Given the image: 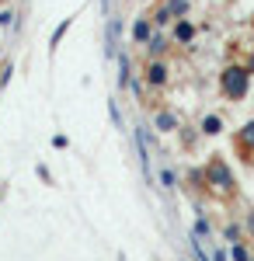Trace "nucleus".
<instances>
[{"instance_id":"nucleus-1","label":"nucleus","mask_w":254,"mask_h":261,"mask_svg":"<svg viewBox=\"0 0 254 261\" xmlns=\"http://www.w3.org/2000/svg\"><path fill=\"white\" fill-rule=\"evenodd\" d=\"M219 94L226 101H244L251 94V70L244 66V63H226L223 70H219Z\"/></svg>"},{"instance_id":"nucleus-2","label":"nucleus","mask_w":254,"mask_h":261,"mask_svg":"<svg viewBox=\"0 0 254 261\" xmlns=\"http://www.w3.org/2000/svg\"><path fill=\"white\" fill-rule=\"evenodd\" d=\"M206 185H213L216 192H223V195H234L237 192V181H234V171L226 167V161L223 157H213V161L206 164Z\"/></svg>"},{"instance_id":"nucleus-3","label":"nucleus","mask_w":254,"mask_h":261,"mask_svg":"<svg viewBox=\"0 0 254 261\" xmlns=\"http://www.w3.org/2000/svg\"><path fill=\"white\" fill-rule=\"evenodd\" d=\"M143 84L154 87V91H164V87L171 84V66H167V60H150V63H146V70H143Z\"/></svg>"},{"instance_id":"nucleus-4","label":"nucleus","mask_w":254,"mask_h":261,"mask_svg":"<svg viewBox=\"0 0 254 261\" xmlns=\"http://www.w3.org/2000/svg\"><path fill=\"white\" fill-rule=\"evenodd\" d=\"M195 35H198V28H195L192 18H174L171 21V42H174V45H192Z\"/></svg>"},{"instance_id":"nucleus-5","label":"nucleus","mask_w":254,"mask_h":261,"mask_svg":"<svg viewBox=\"0 0 254 261\" xmlns=\"http://www.w3.org/2000/svg\"><path fill=\"white\" fill-rule=\"evenodd\" d=\"M237 150L244 153V164H254V119L237 129Z\"/></svg>"},{"instance_id":"nucleus-6","label":"nucleus","mask_w":254,"mask_h":261,"mask_svg":"<svg viewBox=\"0 0 254 261\" xmlns=\"http://www.w3.org/2000/svg\"><path fill=\"white\" fill-rule=\"evenodd\" d=\"M154 32L157 28H154V21H150V14H143V18H136L133 24H129V39H133V45H146Z\"/></svg>"},{"instance_id":"nucleus-7","label":"nucleus","mask_w":254,"mask_h":261,"mask_svg":"<svg viewBox=\"0 0 254 261\" xmlns=\"http://www.w3.org/2000/svg\"><path fill=\"white\" fill-rule=\"evenodd\" d=\"M171 45H174L171 35H164V28H157L154 35H150V42H146V56H150V60H164Z\"/></svg>"},{"instance_id":"nucleus-8","label":"nucleus","mask_w":254,"mask_h":261,"mask_svg":"<svg viewBox=\"0 0 254 261\" xmlns=\"http://www.w3.org/2000/svg\"><path fill=\"white\" fill-rule=\"evenodd\" d=\"M198 133H202V136H219V133H223V115H216V112L202 115V122H198Z\"/></svg>"},{"instance_id":"nucleus-9","label":"nucleus","mask_w":254,"mask_h":261,"mask_svg":"<svg viewBox=\"0 0 254 261\" xmlns=\"http://www.w3.org/2000/svg\"><path fill=\"white\" fill-rule=\"evenodd\" d=\"M154 129H157V133H177V115L160 108V112L154 115Z\"/></svg>"},{"instance_id":"nucleus-10","label":"nucleus","mask_w":254,"mask_h":261,"mask_svg":"<svg viewBox=\"0 0 254 261\" xmlns=\"http://www.w3.org/2000/svg\"><path fill=\"white\" fill-rule=\"evenodd\" d=\"M115 60H118V87H125L129 77H133V63H129L125 53H115Z\"/></svg>"},{"instance_id":"nucleus-11","label":"nucleus","mask_w":254,"mask_h":261,"mask_svg":"<svg viewBox=\"0 0 254 261\" xmlns=\"http://www.w3.org/2000/svg\"><path fill=\"white\" fill-rule=\"evenodd\" d=\"M164 7L171 11V18H188V11H192V0H164Z\"/></svg>"},{"instance_id":"nucleus-12","label":"nucleus","mask_w":254,"mask_h":261,"mask_svg":"<svg viewBox=\"0 0 254 261\" xmlns=\"http://www.w3.org/2000/svg\"><path fill=\"white\" fill-rule=\"evenodd\" d=\"M150 21H154V28H167V24H171V11H167V7H164V4H157L154 7V14H150Z\"/></svg>"},{"instance_id":"nucleus-13","label":"nucleus","mask_w":254,"mask_h":261,"mask_svg":"<svg viewBox=\"0 0 254 261\" xmlns=\"http://www.w3.org/2000/svg\"><path fill=\"white\" fill-rule=\"evenodd\" d=\"M70 24H73V18H63V21H59V28L53 32V39H49V49H53V53H56V45H59V42L66 39V32H70Z\"/></svg>"},{"instance_id":"nucleus-14","label":"nucleus","mask_w":254,"mask_h":261,"mask_svg":"<svg viewBox=\"0 0 254 261\" xmlns=\"http://www.w3.org/2000/svg\"><path fill=\"white\" fill-rule=\"evenodd\" d=\"M154 178L160 181V185H164L167 192H171V188H174V185H177V178H174V171H171V167H160V171H157Z\"/></svg>"},{"instance_id":"nucleus-15","label":"nucleus","mask_w":254,"mask_h":261,"mask_svg":"<svg viewBox=\"0 0 254 261\" xmlns=\"http://www.w3.org/2000/svg\"><path fill=\"white\" fill-rule=\"evenodd\" d=\"M230 258H234V261H251V251H247V247H244V244L237 241L234 247H230Z\"/></svg>"},{"instance_id":"nucleus-16","label":"nucleus","mask_w":254,"mask_h":261,"mask_svg":"<svg viewBox=\"0 0 254 261\" xmlns=\"http://www.w3.org/2000/svg\"><path fill=\"white\" fill-rule=\"evenodd\" d=\"M11 77H14V63H4V66H0V91L11 84Z\"/></svg>"},{"instance_id":"nucleus-17","label":"nucleus","mask_w":254,"mask_h":261,"mask_svg":"<svg viewBox=\"0 0 254 261\" xmlns=\"http://www.w3.org/2000/svg\"><path fill=\"white\" fill-rule=\"evenodd\" d=\"M108 115H112V122H115V129H122V125H125V122H122V112H118V101H115V98L108 101Z\"/></svg>"},{"instance_id":"nucleus-18","label":"nucleus","mask_w":254,"mask_h":261,"mask_svg":"<svg viewBox=\"0 0 254 261\" xmlns=\"http://www.w3.org/2000/svg\"><path fill=\"white\" fill-rule=\"evenodd\" d=\"M14 21H18V14H14L11 7H0V28H11Z\"/></svg>"},{"instance_id":"nucleus-19","label":"nucleus","mask_w":254,"mask_h":261,"mask_svg":"<svg viewBox=\"0 0 254 261\" xmlns=\"http://www.w3.org/2000/svg\"><path fill=\"white\" fill-rule=\"evenodd\" d=\"M192 233H195V237H209L213 230H209V223H206L202 216H198V220H195V230H192Z\"/></svg>"},{"instance_id":"nucleus-20","label":"nucleus","mask_w":254,"mask_h":261,"mask_svg":"<svg viewBox=\"0 0 254 261\" xmlns=\"http://www.w3.org/2000/svg\"><path fill=\"white\" fill-rule=\"evenodd\" d=\"M223 237H226L230 244H237V241H240V226H237V223H230V226L223 230Z\"/></svg>"},{"instance_id":"nucleus-21","label":"nucleus","mask_w":254,"mask_h":261,"mask_svg":"<svg viewBox=\"0 0 254 261\" xmlns=\"http://www.w3.org/2000/svg\"><path fill=\"white\" fill-rule=\"evenodd\" d=\"M66 143H70V140H66V136H63V133H59V136H53V146H59V150H63V146H66Z\"/></svg>"},{"instance_id":"nucleus-22","label":"nucleus","mask_w":254,"mask_h":261,"mask_svg":"<svg viewBox=\"0 0 254 261\" xmlns=\"http://www.w3.org/2000/svg\"><path fill=\"white\" fill-rule=\"evenodd\" d=\"M247 230H251V237H254V209L247 213Z\"/></svg>"},{"instance_id":"nucleus-23","label":"nucleus","mask_w":254,"mask_h":261,"mask_svg":"<svg viewBox=\"0 0 254 261\" xmlns=\"http://www.w3.org/2000/svg\"><path fill=\"white\" fill-rule=\"evenodd\" d=\"M244 66H247V70H251V77H254V53H251V60L244 63Z\"/></svg>"},{"instance_id":"nucleus-24","label":"nucleus","mask_w":254,"mask_h":261,"mask_svg":"<svg viewBox=\"0 0 254 261\" xmlns=\"http://www.w3.org/2000/svg\"><path fill=\"white\" fill-rule=\"evenodd\" d=\"M251 28H254V14H251Z\"/></svg>"},{"instance_id":"nucleus-25","label":"nucleus","mask_w":254,"mask_h":261,"mask_svg":"<svg viewBox=\"0 0 254 261\" xmlns=\"http://www.w3.org/2000/svg\"><path fill=\"white\" fill-rule=\"evenodd\" d=\"M251 261H254V258H251Z\"/></svg>"}]
</instances>
